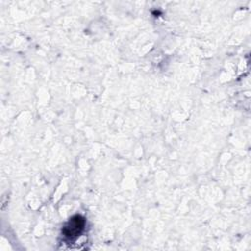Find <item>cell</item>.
Returning <instances> with one entry per match:
<instances>
[{
	"label": "cell",
	"instance_id": "obj_1",
	"mask_svg": "<svg viewBox=\"0 0 251 251\" xmlns=\"http://www.w3.org/2000/svg\"><path fill=\"white\" fill-rule=\"evenodd\" d=\"M83 226H84V219L81 216L76 215L69 221V223L64 228V232L66 236H69V237L76 236L82 230Z\"/></svg>",
	"mask_w": 251,
	"mask_h": 251
}]
</instances>
